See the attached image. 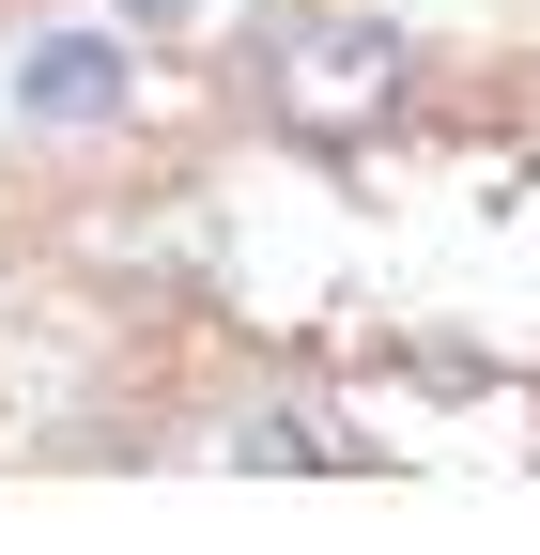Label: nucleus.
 Returning a JSON list of instances; mask_svg holds the SVG:
<instances>
[{"mask_svg":"<svg viewBox=\"0 0 540 555\" xmlns=\"http://www.w3.org/2000/svg\"><path fill=\"white\" fill-rule=\"evenodd\" d=\"M124 16H140V31H170V16H185V0H124Z\"/></svg>","mask_w":540,"mask_h":555,"instance_id":"20e7f679","label":"nucleus"},{"mask_svg":"<svg viewBox=\"0 0 540 555\" xmlns=\"http://www.w3.org/2000/svg\"><path fill=\"white\" fill-rule=\"evenodd\" d=\"M247 62H262V124L309 139V155H371V139L417 108V47L386 16H279Z\"/></svg>","mask_w":540,"mask_h":555,"instance_id":"f257e3e1","label":"nucleus"},{"mask_svg":"<svg viewBox=\"0 0 540 555\" xmlns=\"http://www.w3.org/2000/svg\"><path fill=\"white\" fill-rule=\"evenodd\" d=\"M108 108H124V47L108 31H47L16 62V124H108Z\"/></svg>","mask_w":540,"mask_h":555,"instance_id":"f03ea898","label":"nucleus"},{"mask_svg":"<svg viewBox=\"0 0 540 555\" xmlns=\"http://www.w3.org/2000/svg\"><path fill=\"white\" fill-rule=\"evenodd\" d=\"M232 463H356V448L324 433V416H247V433H232Z\"/></svg>","mask_w":540,"mask_h":555,"instance_id":"7ed1b4c3","label":"nucleus"}]
</instances>
